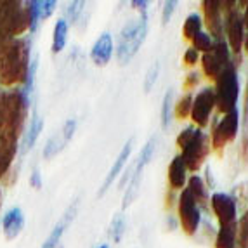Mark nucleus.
Masks as SVG:
<instances>
[{"instance_id":"dca6fc26","label":"nucleus","mask_w":248,"mask_h":248,"mask_svg":"<svg viewBox=\"0 0 248 248\" xmlns=\"http://www.w3.org/2000/svg\"><path fill=\"white\" fill-rule=\"evenodd\" d=\"M186 189L189 191V195L193 196L195 203L198 205V208L202 212H210V193H208V187L203 181L202 175L193 174L187 179Z\"/></svg>"},{"instance_id":"20e7f679","label":"nucleus","mask_w":248,"mask_h":248,"mask_svg":"<svg viewBox=\"0 0 248 248\" xmlns=\"http://www.w3.org/2000/svg\"><path fill=\"white\" fill-rule=\"evenodd\" d=\"M215 108L220 115L238 109V99H240V78L234 64H229L222 70V73L215 78Z\"/></svg>"},{"instance_id":"9d476101","label":"nucleus","mask_w":248,"mask_h":248,"mask_svg":"<svg viewBox=\"0 0 248 248\" xmlns=\"http://www.w3.org/2000/svg\"><path fill=\"white\" fill-rule=\"evenodd\" d=\"M215 109V92L214 87H203L198 94L193 97V108H191V122L198 128H207L210 125V116Z\"/></svg>"},{"instance_id":"c756f323","label":"nucleus","mask_w":248,"mask_h":248,"mask_svg":"<svg viewBox=\"0 0 248 248\" xmlns=\"http://www.w3.org/2000/svg\"><path fill=\"white\" fill-rule=\"evenodd\" d=\"M214 44H215V40L210 37V35L207 33V31H200L198 35H196L193 40H191V47L196 50V52H200V54H207V52H210L212 49H214Z\"/></svg>"},{"instance_id":"c9c22d12","label":"nucleus","mask_w":248,"mask_h":248,"mask_svg":"<svg viewBox=\"0 0 248 248\" xmlns=\"http://www.w3.org/2000/svg\"><path fill=\"white\" fill-rule=\"evenodd\" d=\"M200 78H202V75L198 71H189L186 75V78H184V83H182V87L186 92H191L193 89H196V85L200 83Z\"/></svg>"},{"instance_id":"423d86ee","label":"nucleus","mask_w":248,"mask_h":248,"mask_svg":"<svg viewBox=\"0 0 248 248\" xmlns=\"http://www.w3.org/2000/svg\"><path fill=\"white\" fill-rule=\"evenodd\" d=\"M155 151H156V137H151L144 146H142L141 153L137 156V163L132 169V175L127 182V189H125L124 202H122V208L130 207L134 202L137 200L139 193H141V184L142 179H144V170L146 167L151 163L155 156Z\"/></svg>"},{"instance_id":"a19ab883","label":"nucleus","mask_w":248,"mask_h":248,"mask_svg":"<svg viewBox=\"0 0 248 248\" xmlns=\"http://www.w3.org/2000/svg\"><path fill=\"white\" fill-rule=\"evenodd\" d=\"M4 111H5V94L0 91V130L4 125Z\"/></svg>"},{"instance_id":"37998d69","label":"nucleus","mask_w":248,"mask_h":248,"mask_svg":"<svg viewBox=\"0 0 248 248\" xmlns=\"http://www.w3.org/2000/svg\"><path fill=\"white\" fill-rule=\"evenodd\" d=\"M31 184H33L37 189L42 186V181H40V174H38V170H35L33 175H31Z\"/></svg>"},{"instance_id":"4be33fe9","label":"nucleus","mask_w":248,"mask_h":248,"mask_svg":"<svg viewBox=\"0 0 248 248\" xmlns=\"http://www.w3.org/2000/svg\"><path fill=\"white\" fill-rule=\"evenodd\" d=\"M125 231H127V220H125V215L122 212H118V214L113 215L111 222H109V231H108L109 240L113 243H120L124 240Z\"/></svg>"},{"instance_id":"b1692460","label":"nucleus","mask_w":248,"mask_h":248,"mask_svg":"<svg viewBox=\"0 0 248 248\" xmlns=\"http://www.w3.org/2000/svg\"><path fill=\"white\" fill-rule=\"evenodd\" d=\"M42 128H44V120H42L38 115H33V118L30 122L28 132H26V136H25V141H23V151H28V149L33 148L38 136H40V132H42Z\"/></svg>"},{"instance_id":"f704fd0d","label":"nucleus","mask_w":248,"mask_h":248,"mask_svg":"<svg viewBox=\"0 0 248 248\" xmlns=\"http://www.w3.org/2000/svg\"><path fill=\"white\" fill-rule=\"evenodd\" d=\"M200 59H202V54L196 52V50L193 49V47H187V49L184 50L182 61H184V64H186V66H189V68L196 66V64L200 62Z\"/></svg>"},{"instance_id":"0eeeda50","label":"nucleus","mask_w":248,"mask_h":248,"mask_svg":"<svg viewBox=\"0 0 248 248\" xmlns=\"http://www.w3.org/2000/svg\"><path fill=\"white\" fill-rule=\"evenodd\" d=\"M224 35H226V42L232 54V64L238 68L241 64V52H243V42L247 35L240 7L224 14Z\"/></svg>"},{"instance_id":"1a4fd4ad","label":"nucleus","mask_w":248,"mask_h":248,"mask_svg":"<svg viewBox=\"0 0 248 248\" xmlns=\"http://www.w3.org/2000/svg\"><path fill=\"white\" fill-rule=\"evenodd\" d=\"M202 64V73L205 75V78L214 80L222 73V70L229 64H232V54L229 50L228 42L224 40H215L214 49L207 54H202L200 59Z\"/></svg>"},{"instance_id":"6ab92c4d","label":"nucleus","mask_w":248,"mask_h":248,"mask_svg":"<svg viewBox=\"0 0 248 248\" xmlns=\"http://www.w3.org/2000/svg\"><path fill=\"white\" fill-rule=\"evenodd\" d=\"M17 153V141L0 136V177L5 174Z\"/></svg>"},{"instance_id":"a878e982","label":"nucleus","mask_w":248,"mask_h":248,"mask_svg":"<svg viewBox=\"0 0 248 248\" xmlns=\"http://www.w3.org/2000/svg\"><path fill=\"white\" fill-rule=\"evenodd\" d=\"M66 144H68V141L62 137L61 132L54 134L49 141L46 142V146H44V158H46V160H50V158L58 156Z\"/></svg>"},{"instance_id":"f8f14e48","label":"nucleus","mask_w":248,"mask_h":248,"mask_svg":"<svg viewBox=\"0 0 248 248\" xmlns=\"http://www.w3.org/2000/svg\"><path fill=\"white\" fill-rule=\"evenodd\" d=\"M202 19L207 26V33L214 40L224 38V16L220 11L219 0H203L202 2Z\"/></svg>"},{"instance_id":"49530a36","label":"nucleus","mask_w":248,"mask_h":248,"mask_svg":"<svg viewBox=\"0 0 248 248\" xmlns=\"http://www.w3.org/2000/svg\"><path fill=\"white\" fill-rule=\"evenodd\" d=\"M97 248H109V247H108V245H99Z\"/></svg>"},{"instance_id":"c03bdc74","label":"nucleus","mask_w":248,"mask_h":248,"mask_svg":"<svg viewBox=\"0 0 248 248\" xmlns=\"http://www.w3.org/2000/svg\"><path fill=\"white\" fill-rule=\"evenodd\" d=\"M245 9H243V13H241V16H243V23H245V30L248 31V0L247 2H243Z\"/></svg>"},{"instance_id":"a211bd4d","label":"nucleus","mask_w":248,"mask_h":248,"mask_svg":"<svg viewBox=\"0 0 248 248\" xmlns=\"http://www.w3.org/2000/svg\"><path fill=\"white\" fill-rule=\"evenodd\" d=\"M25 228V215L21 208H11L2 219V229L7 240H16L19 232Z\"/></svg>"},{"instance_id":"58836bf2","label":"nucleus","mask_w":248,"mask_h":248,"mask_svg":"<svg viewBox=\"0 0 248 248\" xmlns=\"http://www.w3.org/2000/svg\"><path fill=\"white\" fill-rule=\"evenodd\" d=\"M205 184H207V187L208 189H214L215 187V181H214V175H212V167L210 165H207L205 167Z\"/></svg>"},{"instance_id":"2eb2a0df","label":"nucleus","mask_w":248,"mask_h":248,"mask_svg":"<svg viewBox=\"0 0 248 248\" xmlns=\"http://www.w3.org/2000/svg\"><path fill=\"white\" fill-rule=\"evenodd\" d=\"M113 50H115V46H113L111 33L104 31V33H101L99 38L94 42V46H92L91 61L94 62L95 66H101V68L106 66L113 58Z\"/></svg>"},{"instance_id":"f03ea898","label":"nucleus","mask_w":248,"mask_h":248,"mask_svg":"<svg viewBox=\"0 0 248 248\" xmlns=\"http://www.w3.org/2000/svg\"><path fill=\"white\" fill-rule=\"evenodd\" d=\"M30 71V49L25 40H13L0 64V83L13 87L28 78Z\"/></svg>"},{"instance_id":"7c9ffc66","label":"nucleus","mask_w":248,"mask_h":248,"mask_svg":"<svg viewBox=\"0 0 248 248\" xmlns=\"http://www.w3.org/2000/svg\"><path fill=\"white\" fill-rule=\"evenodd\" d=\"M158 75H160V62L155 61L153 64L148 68V71H146V75H144V82H142V89H144L146 94H149V92L153 91L155 83H156V80H158Z\"/></svg>"},{"instance_id":"79ce46f5","label":"nucleus","mask_w":248,"mask_h":248,"mask_svg":"<svg viewBox=\"0 0 248 248\" xmlns=\"http://www.w3.org/2000/svg\"><path fill=\"white\" fill-rule=\"evenodd\" d=\"M167 228H169L170 231H175V229L179 228V220L175 219L174 215H169V217H167Z\"/></svg>"},{"instance_id":"393cba45","label":"nucleus","mask_w":248,"mask_h":248,"mask_svg":"<svg viewBox=\"0 0 248 248\" xmlns=\"http://www.w3.org/2000/svg\"><path fill=\"white\" fill-rule=\"evenodd\" d=\"M241 156L245 161H248V80L245 87L243 116H241Z\"/></svg>"},{"instance_id":"aec40b11","label":"nucleus","mask_w":248,"mask_h":248,"mask_svg":"<svg viewBox=\"0 0 248 248\" xmlns=\"http://www.w3.org/2000/svg\"><path fill=\"white\" fill-rule=\"evenodd\" d=\"M214 248H236V222L219 226L215 232Z\"/></svg>"},{"instance_id":"ddd939ff","label":"nucleus","mask_w":248,"mask_h":248,"mask_svg":"<svg viewBox=\"0 0 248 248\" xmlns=\"http://www.w3.org/2000/svg\"><path fill=\"white\" fill-rule=\"evenodd\" d=\"M132 149H134V137H130L127 142L124 144V148L120 149V153H118V156H116V160L113 161L111 169H109V172L106 174V177H104L103 184H101V189L99 193H97V196L99 198H103L104 195L108 193V189L113 186V182L116 181V179L120 177V174L124 172L125 165L128 163V160H130V155H132Z\"/></svg>"},{"instance_id":"39448f33","label":"nucleus","mask_w":248,"mask_h":248,"mask_svg":"<svg viewBox=\"0 0 248 248\" xmlns=\"http://www.w3.org/2000/svg\"><path fill=\"white\" fill-rule=\"evenodd\" d=\"M241 127V116L240 109L222 115V118H214L212 120L210 130V148L217 155H222L226 146L229 142L236 141L238 137V128Z\"/></svg>"},{"instance_id":"4c0bfd02","label":"nucleus","mask_w":248,"mask_h":248,"mask_svg":"<svg viewBox=\"0 0 248 248\" xmlns=\"http://www.w3.org/2000/svg\"><path fill=\"white\" fill-rule=\"evenodd\" d=\"M130 5H132L136 11H139V16H142V14H148V2L146 0H132L130 2Z\"/></svg>"},{"instance_id":"a18cd8bd","label":"nucleus","mask_w":248,"mask_h":248,"mask_svg":"<svg viewBox=\"0 0 248 248\" xmlns=\"http://www.w3.org/2000/svg\"><path fill=\"white\" fill-rule=\"evenodd\" d=\"M243 50L248 54V31H247V35H245V42H243Z\"/></svg>"},{"instance_id":"473e14b6","label":"nucleus","mask_w":248,"mask_h":248,"mask_svg":"<svg viewBox=\"0 0 248 248\" xmlns=\"http://www.w3.org/2000/svg\"><path fill=\"white\" fill-rule=\"evenodd\" d=\"M37 5H38V17L40 19H47V17L50 16V14L56 11V2L54 0H37Z\"/></svg>"},{"instance_id":"cd10ccee","label":"nucleus","mask_w":248,"mask_h":248,"mask_svg":"<svg viewBox=\"0 0 248 248\" xmlns=\"http://www.w3.org/2000/svg\"><path fill=\"white\" fill-rule=\"evenodd\" d=\"M236 248H248V208L236 220Z\"/></svg>"},{"instance_id":"9b49d317","label":"nucleus","mask_w":248,"mask_h":248,"mask_svg":"<svg viewBox=\"0 0 248 248\" xmlns=\"http://www.w3.org/2000/svg\"><path fill=\"white\" fill-rule=\"evenodd\" d=\"M210 210L215 215L219 226L232 224L238 220V203H236L234 196L228 195V193H220V191L214 193L210 196Z\"/></svg>"},{"instance_id":"ea45409f","label":"nucleus","mask_w":248,"mask_h":248,"mask_svg":"<svg viewBox=\"0 0 248 248\" xmlns=\"http://www.w3.org/2000/svg\"><path fill=\"white\" fill-rule=\"evenodd\" d=\"M11 42L13 40L0 37V64H2V61H4V56H5V52H7L9 46H11Z\"/></svg>"},{"instance_id":"4468645a","label":"nucleus","mask_w":248,"mask_h":248,"mask_svg":"<svg viewBox=\"0 0 248 248\" xmlns=\"http://www.w3.org/2000/svg\"><path fill=\"white\" fill-rule=\"evenodd\" d=\"M78 200H75L71 203L70 207L66 208V212L62 214V217L59 219V222L56 224V228L52 229V232L49 234V238L46 240V243L42 245V248H62L61 240H62V234L66 231V228L70 226L71 222L75 220L77 217V212H78Z\"/></svg>"},{"instance_id":"c85d7f7f","label":"nucleus","mask_w":248,"mask_h":248,"mask_svg":"<svg viewBox=\"0 0 248 248\" xmlns=\"http://www.w3.org/2000/svg\"><path fill=\"white\" fill-rule=\"evenodd\" d=\"M193 97H195V95L191 94V92H186V94L181 95L177 103L174 104V115L177 116L179 120L189 118L191 108H193Z\"/></svg>"},{"instance_id":"e433bc0d","label":"nucleus","mask_w":248,"mask_h":248,"mask_svg":"<svg viewBox=\"0 0 248 248\" xmlns=\"http://www.w3.org/2000/svg\"><path fill=\"white\" fill-rule=\"evenodd\" d=\"M75 130H77V120H75V118H70V120H66L64 122V125H62L61 134H62V137L70 142L75 136Z\"/></svg>"},{"instance_id":"f257e3e1","label":"nucleus","mask_w":248,"mask_h":248,"mask_svg":"<svg viewBox=\"0 0 248 248\" xmlns=\"http://www.w3.org/2000/svg\"><path fill=\"white\" fill-rule=\"evenodd\" d=\"M175 144L181 149L179 156L186 163L187 172H193V174H196L205 165V160L212 151L210 136L195 125H189L182 132H179Z\"/></svg>"},{"instance_id":"6e6552de","label":"nucleus","mask_w":248,"mask_h":248,"mask_svg":"<svg viewBox=\"0 0 248 248\" xmlns=\"http://www.w3.org/2000/svg\"><path fill=\"white\" fill-rule=\"evenodd\" d=\"M202 214L203 212L198 208L189 191L184 187L177 196V220L182 232H186L187 236H195L202 226Z\"/></svg>"},{"instance_id":"f3484780","label":"nucleus","mask_w":248,"mask_h":248,"mask_svg":"<svg viewBox=\"0 0 248 248\" xmlns=\"http://www.w3.org/2000/svg\"><path fill=\"white\" fill-rule=\"evenodd\" d=\"M167 179H169V186L170 191H175V193H181L187 184V169H186V163L182 161V158L179 155H175L172 158L169 165V170H167Z\"/></svg>"},{"instance_id":"5701e85b","label":"nucleus","mask_w":248,"mask_h":248,"mask_svg":"<svg viewBox=\"0 0 248 248\" xmlns=\"http://www.w3.org/2000/svg\"><path fill=\"white\" fill-rule=\"evenodd\" d=\"M203 28V19L198 13H193L184 19V25H182V37L186 40H193L196 35L202 31Z\"/></svg>"},{"instance_id":"7ed1b4c3","label":"nucleus","mask_w":248,"mask_h":248,"mask_svg":"<svg viewBox=\"0 0 248 248\" xmlns=\"http://www.w3.org/2000/svg\"><path fill=\"white\" fill-rule=\"evenodd\" d=\"M148 37V14H142L137 19H130L124 25L118 37V47H116V59L122 66L132 61L134 56L144 44Z\"/></svg>"},{"instance_id":"72a5a7b5","label":"nucleus","mask_w":248,"mask_h":248,"mask_svg":"<svg viewBox=\"0 0 248 248\" xmlns=\"http://www.w3.org/2000/svg\"><path fill=\"white\" fill-rule=\"evenodd\" d=\"M175 7H177V2L175 0H167L163 2V11H161V25H169L172 16L175 13Z\"/></svg>"},{"instance_id":"bb28decb","label":"nucleus","mask_w":248,"mask_h":248,"mask_svg":"<svg viewBox=\"0 0 248 248\" xmlns=\"http://www.w3.org/2000/svg\"><path fill=\"white\" fill-rule=\"evenodd\" d=\"M172 106H174V91L169 89L163 95L161 101V111H160V124L161 128L167 130L170 127V120H172Z\"/></svg>"},{"instance_id":"2f4dec72","label":"nucleus","mask_w":248,"mask_h":248,"mask_svg":"<svg viewBox=\"0 0 248 248\" xmlns=\"http://www.w3.org/2000/svg\"><path fill=\"white\" fill-rule=\"evenodd\" d=\"M83 7H85V2H80V0H77V2H70L66 7V16L70 23H77V19L80 17V14L83 13Z\"/></svg>"},{"instance_id":"412c9836","label":"nucleus","mask_w":248,"mask_h":248,"mask_svg":"<svg viewBox=\"0 0 248 248\" xmlns=\"http://www.w3.org/2000/svg\"><path fill=\"white\" fill-rule=\"evenodd\" d=\"M68 40V21L66 19H58V23L54 25V33H52V52L59 54Z\"/></svg>"}]
</instances>
